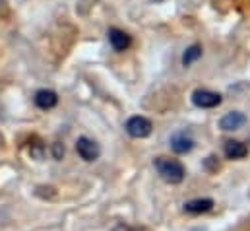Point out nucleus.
I'll return each mask as SVG.
<instances>
[{
	"label": "nucleus",
	"mask_w": 250,
	"mask_h": 231,
	"mask_svg": "<svg viewBox=\"0 0 250 231\" xmlns=\"http://www.w3.org/2000/svg\"><path fill=\"white\" fill-rule=\"evenodd\" d=\"M157 173L161 175L163 181L171 183V185H179L185 181V175H187V169L185 165L179 162V160H171V158H155L153 162Z\"/></svg>",
	"instance_id": "f257e3e1"
},
{
	"label": "nucleus",
	"mask_w": 250,
	"mask_h": 231,
	"mask_svg": "<svg viewBox=\"0 0 250 231\" xmlns=\"http://www.w3.org/2000/svg\"><path fill=\"white\" fill-rule=\"evenodd\" d=\"M125 128L132 138H146V136H149V134H151L153 124H151V120H149V118L136 115V116H130V118L126 120Z\"/></svg>",
	"instance_id": "f03ea898"
},
{
	"label": "nucleus",
	"mask_w": 250,
	"mask_h": 231,
	"mask_svg": "<svg viewBox=\"0 0 250 231\" xmlns=\"http://www.w3.org/2000/svg\"><path fill=\"white\" fill-rule=\"evenodd\" d=\"M76 152H78V156H80L83 162H95V160L101 156L99 144H97L95 140L87 138V136L78 138V142H76Z\"/></svg>",
	"instance_id": "7ed1b4c3"
},
{
	"label": "nucleus",
	"mask_w": 250,
	"mask_h": 231,
	"mask_svg": "<svg viewBox=\"0 0 250 231\" xmlns=\"http://www.w3.org/2000/svg\"><path fill=\"white\" fill-rule=\"evenodd\" d=\"M192 103L200 109H213L221 103V95L211 90H196L192 93Z\"/></svg>",
	"instance_id": "20e7f679"
},
{
	"label": "nucleus",
	"mask_w": 250,
	"mask_h": 231,
	"mask_svg": "<svg viewBox=\"0 0 250 231\" xmlns=\"http://www.w3.org/2000/svg\"><path fill=\"white\" fill-rule=\"evenodd\" d=\"M194 138L185 132V130H181V132H175L173 136H171V148H173V152L175 154H188V152H192V148H194Z\"/></svg>",
	"instance_id": "39448f33"
},
{
	"label": "nucleus",
	"mask_w": 250,
	"mask_h": 231,
	"mask_svg": "<svg viewBox=\"0 0 250 231\" xmlns=\"http://www.w3.org/2000/svg\"><path fill=\"white\" fill-rule=\"evenodd\" d=\"M247 124V116L243 115L241 111H231L219 120V128L225 130V132H231V130H239Z\"/></svg>",
	"instance_id": "423d86ee"
},
{
	"label": "nucleus",
	"mask_w": 250,
	"mask_h": 231,
	"mask_svg": "<svg viewBox=\"0 0 250 231\" xmlns=\"http://www.w3.org/2000/svg\"><path fill=\"white\" fill-rule=\"evenodd\" d=\"M109 43H111V47L115 49V51H126L130 45H132V37L123 31V29H119V27H113V29H109Z\"/></svg>",
	"instance_id": "0eeeda50"
},
{
	"label": "nucleus",
	"mask_w": 250,
	"mask_h": 231,
	"mask_svg": "<svg viewBox=\"0 0 250 231\" xmlns=\"http://www.w3.org/2000/svg\"><path fill=\"white\" fill-rule=\"evenodd\" d=\"M33 101H35V105H37L39 109L49 111V109L57 107V103H59V95H57L55 92H51V90H39V92L35 93Z\"/></svg>",
	"instance_id": "6e6552de"
},
{
	"label": "nucleus",
	"mask_w": 250,
	"mask_h": 231,
	"mask_svg": "<svg viewBox=\"0 0 250 231\" xmlns=\"http://www.w3.org/2000/svg\"><path fill=\"white\" fill-rule=\"evenodd\" d=\"M213 206H215V202L211 198H194V200H188L187 204H185V212L198 216V214L209 212Z\"/></svg>",
	"instance_id": "1a4fd4ad"
},
{
	"label": "nucleus",
	"mask_w": 250,
	"mask_h": 231,
	"mask_svg": "<svg viewBox=\"0 0 250 231\" xmlns=\"http://www.w3.org/2000/svg\"><path fill=\"white\" fill-rule=\"evenodd\" d=\"M223 152H225V158H227V160H243V158L249 156V148H247L243 142H239V140H229V142H225Z\"/></svg>",
	"instance_id": "9d476101"
},
{
	"label": "nucleus",
	"mask_w": 250,
	"mask_h": 231,
	"mask_svg": "<svg viewBox=\"0 0 250 231\" xmlns=\"http://www.w3.org/2000/svg\"><path fill=\"white\" fill-rule=\"evenodd\" d=\"M200 57H202V47L200 45H192V47H188L187 51H185V55H183V64L190 66V64H194Z\"/></svg>",
	"instance_id": "9b49d317"
},
{
	"label": "nucleus",
	"mask_w": 250,
	"mask_h": 231,
	"mask_svg": "<svg viewBox=\"0 0 250 231\" xmlns=\"http://www.w3.org/2000/svg\"><path fill=\"white\" fill-rule=\"evenodd\" d=\"M29 156H31L33 160H43V156H45V146H43L39 140H35L33 144H29Z\"/></svg>",
	"instance_id": "f8f14e48"
},
{
	"label": "nucleus",
	"mask_w": 250,
	"mask_h": 231,
	"mask_svg": "<svg viewBox=\"0 0 250 231\" xmlns=\"http://www.w3.org/2000/svg\"><path fill=\"white\" fill-rule=\"evenodd\" d=\"M111 231H151V230L140 228V226H130V224H119V226H115Z\"/></svg>",
	"instance_id": "ddd939ff"
},
{
	"label": "nucleus",
	"mask_w": 250,
	"mask_h": 231,
	"mask_svg": "<svg viewBox=\"0 0 250 231\" xmlns=\"http://www.w3.org/2000/svg\"><path fill=\"white\" fill-rule=\"evenodd\" d=\"M206 169H208V171H217V169H219V163H217V158H215V156H209V158L206 160Z\"/></svg>",
	"instance_id": "4468645a"
},
{
	"label": "nucleus",
	"mask_w": 250,
	"mask_h": 231,
	"mask_svg": "<svg viewBox=\"0 0 250 231\" xmlns=\"http://www.w3.org/2000/svg\"><path fill=\"white\" fill-rule=\"evenodd\" d=\"M64 146L61 144V142H55L53 144V156H55V160H62V156H64Z\"/></svg>",
	"instance_id": "2eb2a0df"
},
{
	"label": "nucleus",
	"mask_w": 250,
	"mask_h": 231,
	"mask_svg": "<svg viewBox=\"0 0 250 231\" xmlns=\"http://www.w3.org/2000/svg\"><path fill=\"white\" fill-rule=\"evenodd\" d=\"M0 144H2V136H0Z\"/></svg>",
	"instance_id": "dca6fc26"
},
{
	"label": "nucleus",
	"mask_w": 250,
	"mask_h": 231,
	"mask_svg": "<svg viewBox=\"0 0 250 231\" xmlns=\"http://www.w3.org/2000/svg\"><path fill=\"white\" fill-rule=\"evenodd\" d=\"M157 2H163V0H157Z\"/></svg>",
	"instance_id": "f3484780"
}]
</instances>
